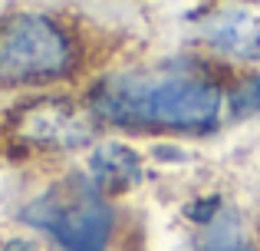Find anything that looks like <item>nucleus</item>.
Segmentation results:
<instances>
[{"label":"nucleus","mask_w":260,"mask_h":251,"mask_svg":"<svg viewBox=\"0 0 260 251\" xmlns=\"http://www.w3.org/2000/svg\"><path fill=\"white\" fill-rule=\"evenodd\" d=\"M95 113L119 126H168L204 132L214 126L221 93L184 76H115L92 99Z\"/></svg>","instance_id":"obj_1"},{"label":"nucleus","mask_w":260,"mask_h":251,"mask_svg":"<svg viewBox=\"0 0 260 251\" xmlns=\"http://www.w3.org/2000/svg\"><path fill=\"white\" fill-rule=\"evenodd\" d=\"M73 50L46 17H17L0 30V83L56 79L70 70Z\"/></svg>","instance_id":"obj_2"},{"label":"nucleus","mask_w":260,"mask_h":251,"mask_svg":"<svg viewBox=\"0 0 260 251\" xmlns=\"http://www.w3.org/2000/svg\"><path fill=\"white\" fill-rule=\"evenodd\" d=\"M106 232H109V208L102 205L99 192L92 185H79L73 205L59 202L53 235L66 251H106Z\"/></svg>","instance_id":"obj_3"},{"label":"nucleus","mask_w":260,"mask_h":251,"mask_svg":"<svg viewBox=\"0 0 260 251\" xmlns=\"http://www.w3.org/2000/svg\"><path fill=\"white\" fill-rule=\"evenodd\" d=\"M23 129L30 135H37V139L53 142V146H66V149L89 142L86 123L76 116V113H70L66 106H43V109L30 113L26 123H23Z\"/></svg>","instance_id":"obj_4"},{"label":"nucleus","mask_w":260,"mask_h":251,"mask_svg":"<svg viewBox=\"0 0 260 251\" xmlns=\"http://www.w3.org/2000/svg\"><path fill=\"white\" fill-rule=\"evenodd\" d=\"M208 40L217 43L221 50L237 53V57L260 60V30L254 20L241 17V13H224V17L208 23Z\"/></svg>","instance_id":"obj_5"},{"label":"nucleus","mask_w":260,"mask_h":251,"mask_svg":"<svg viewBox=\"0 0 260 251\" xmlns=\"http://www.w3.org/2000/svg\"><path fill=\"white\" fill-rule=\"evenodd\" d=\"M92 169L99 172L102 182H119V185H128V182L139 179V155L132 149L119 146V142H106L99 152L92 155Z\"/></svg>","instance_id":"obj_6"},{"label":"nucleus","mask_w":260,"mask_h":251,"mask_svg":"<svg viewBox=\"0 0 260 251\" xmlns=\"http://www.w3.org/2000/svg\"><path fill=\"white\" fill-rule=\"evenodd\" d=\"M204 251H250L244 228L237 215H224L211 225V232L204 235Z\"/></svg>","instance_id":"obj_7"},{"label":"nucleus","mask_w":260,"mask_h":251,"mask_svg":"<svg viewBox=\"0 0 260 251\" xmlns=\"http://www.w3.org/2000/svg\"><path fill=\"white\" fill-rule=\"evenodd\" d=\"M217 205H221V199H201V202H194V205H188V208H184V215H188L191 221L211 225V218L217 215Z\"/></svg>","instance_id":"obj_8"},{"label":"nucleus","mask_w":260,"mask_h":251,"mask_svg":"<svg viewBox=\"0 0 260 251\" xmlns=\"http://www.w3.org/2000/svg\"><path fill=\"white\" fill-rule=\"evenodd\" d=\"M234 109H241V113L260 109V76H257V79H250V83L244 86L241 96H234Z\"/></svg>","instance_id":"obj_9"},{"label":"nucleus","mask_w":260,"mask_h":251,"mask_svg":"<svg viewBox=\"0 0 260 251\" xmlns=\"http://www.w3.org/2000/svg\"><path fill=\"white\" fill-rule=\"evenodd\" d=\"M4 251H37V248H33L30 241H23V238H13V241L4 245Z\"/></svg>","instance_id":"obj_10"}]
</instances>
